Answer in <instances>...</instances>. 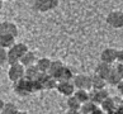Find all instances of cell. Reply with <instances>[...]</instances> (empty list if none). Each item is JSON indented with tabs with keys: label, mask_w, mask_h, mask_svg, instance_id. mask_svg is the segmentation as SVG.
I'll return each instance as SVG.
<instances>
[{
	"label": "cell",
	"mask_w": 123,
	"mask_h": 114,
	"mask_svg": "<svg viewBox=\"0 0 123 114\" xmlns=\"http://www.w3.org/2000/svg\"><path fill=\"white\" fill-rule=\"evenodd\" d=\"M1 48H3V47H1V46H0V49H1Z\"/></svg>",
	"instance_id": "34"
},
{
	"label": "cell",
	"mask_w": 123,
	"mask_h": 114,
	"mask_svg": "<svg viewBox=\"0 0 123 114\" xmlns=\"http://www.w3.org/2000/svg\"><path fill=\"white\" fill-rule=\"evenodd\" d=\"M117 61L119 63H123V49L117 51Z\"/></svg>",
	"instance_id": "26"
},
{
	"label": "cell",
	"mask_w": 123,
	"mask_h": 114,
	"mask_svg": "<svg viewBox=\"0 0 123 114\" xmlns=\"http://www.w3.org/2000/svg\"><path fill=\"white\" fill-rule=\"evenodd\" d=\"M109 96L108 91L105 89H100V90H93L92 93H90V100H92L93 103H95L97 105L99 104H102L104 100Z\"/></svg>",
	"instance_id": "9"
},
{
	"label": "cell",
	"mask_w": 123,
	"mask_h": 114,
	"mask_svg": "<svg viewBox=\"0 0 123 114\" xmlns=\"http://www.w3.org/2000/svg\"><path fill=\"white\" fill-rule=\"evenodd\" d=\"M100 107H102L103 110L105 112V113H108V114H112V113L117 109V108H116V102H114V99H113V98H109V96H108L105 100H104L102 104H100Z\"/></svg>",
	"instance_id": "15"
},
{
	"label": "cell",
	"mask_w": 123,
	"mask_h": 114,
	"mask_svg": "<svg viewBox=\"0 0 123 114\" xmlns=\"http://www.w3.org/2000/svg\"><path fill=\"white\" fill-rule=\"evenodd\" d=\"M62 66L63 65H62L61 61H52L51 62V66H49V70H48V74L51 75V76H55L58 71L61 70Z\"/></svg>",
	"instance_id": "23"
},
{
	"label": "cell",
	"mask_w": 123,
	"mask_h": 114,
	"mask_svg": "<svg viewBox=\"0 0 123 114\" xmlns=\"http://www.w3.org/2000/svg\"><path fill=\"white\" fill-rule=\"evenodd\" d=\"M98 105L95 103H93L92 100L86 102L84 104H81V108H80V113H84V114H92L94 112V109L97 108Z\"/></svg>",
	"instance_id": "21"
},
{
	"label": "cell",
	"mask_w": 123,
	"mask_h": 114,
	"mask_svg": "<svg viewBox=\"0 0 123 114\" xmlns=\"http://www.w3.org/2000/svg\"><path fill=\"white\" fill-rule=\"evenodd\" d=\"M113 67L109 65V63H105V62H100L99 65L97 66V68H95V74L99 75L100 77H104V79L107 80V77L109 76V74L112 72Z\"/></svg>",
	"instance_id": "12"
},
{
	"label": "cell",
	"mask_w": 123,
	"mask_h": 114,
	"mask_svg": "<svg viewBox=\"0 0 123 114\" xmlns=\"http://www.w3.org/2000/svg\"><path fill=\"white\" fill-rule=\"evenodd\" d=\"M18 108L15 104H13V103H5V107H4L3 109V114H18Z\"/></svg>",
	"instance_id": "24"
},
{
	"label": "cell",
	"mask_w": 123,
	"mask_h": 114,
	"mask_svg": "<svg viewBox=\"0 0 123 114\" xmlns=\"http://www.w3.org/2000/svg\"><path fill=\"white\" fill-rule=\"evenodd\" d=\"M100 60H102V62L112 65L113 62L117 61V51L114 48H105L100 54Z\"/></svg>",
	"instance_id": "10"
},
{
	"label": "cell",
	"mask_w": 123,
	"mask_h": 114,
	"mask_svg": "<svg viewBox=\"0 0 123 114\" xmlns=\"http://www.w3.org/2000/svg\"><path fill=\"white\" fill-rule=\"evenodd\" d=\"M56 89L58 90V93L62 94V95H65V96H72L75 93V85L74 83H71V81H60V83H57V86H56Z\"/></svg>",
	"instance_id": "7"
},
{
	"label": "cell",
	"mask_w": 123,
	"mask_h": 114,
	"mask_svg": "<svg viewBox=\"0 0 123 114\" xmlns=\"http://www.w3.org/2000/svg\"><path fill=\"white\" fill-rule=\"evenodd\" d=\"M66 114H80V110H72V109H69L66 112Z\"/></svg>",
	"instance_id": "30"
},
{
	"label": "cell",
	"mask_w": 123,
	"mask_h": 114,
	"mask_svg": "<svg viewBox=\"0 0 123 114\" xmlns=\"http://www.w3.org/2000/svg\"><path fill=\"white\" fill-rule=\"evenodd\" d=\"M74 85L76 89L90 90L92 89V76H88V75L74 76Z\"/></svg>",
	"instance_id": "5"
},
{
	"label": "cell",
	"mask_w": 123,
	"mask_h": 114,
	"mask_svg": "<svg viewBox=\"0 0 123 114\" xmlns=\"http://www.w3.org/2000/svg\"><path fill=\"white\" fill-rule=\"evenodd\" d=\"M122 103H123V102H122Z\"/></svg>",
	"instance_id": "38"
},
{
	"label": "cell",
	"mask_w": 123,
	"mask_h": 114,
	"mask_svg": "<svg viewBox=\"0 0 123 114\" xmlns=\"http://www.w3.org/2000/svg\"><path fill=\"white\" fill-rule=\"evenodd\" d=\"M107 80L104 77H100L99 75L95 74L94 76H92V89L94 90H100V89H105L107 85Z\"/></svg>",
	"instance_id": "13"
},
{
	"label": "cell",
	"mask_w": 123,
	"mask_h": 114,
	"mask_svg": "<svg viewBox=\"0 0 123 114\" xmlns=\"http://www.w3.org/2000/svg\"><path fill=\"white\" fill-rule=\"evenodd\" d=\"M117 89H118V91H119V93H121V94L123 95V80H122L121 83L117 85Z\"/></svg>",
	"instance_id": "29"
},
{
	"label": "cell",
	"mask_w": 123,
	"mask_h": 114,
	"mask_svg": "<svg viewBox=\"0 0 123 114\" xmlns=\"http://www.w3.org/2000/svg\"><path fill=\"white\" fill-rule=\"evenodd\" d=\"M116 70L118 71V74L121 75L122 80H123V63H118V66L116 67Z\"/></svg>",
	"instance_id": "27"
},
{
	"label": "cell",
	"mask_w": 123,
	"mask_h": 114,
	"mask_svg": "<svg viewBox=\"0 0 123 114\" xmlns=\"http://www.w3.org/2000/svg\"><path fill=\"white\" fill-rule=\"evenodd\" d=\"M0 9H1V3H0Z\"/></svg>",
	"instance_id": "33"
},
{
	"label": "cell",
	"mask_w": 123,
	"mask_h": 114,
	"mask_svg": "<svg viewBox=\"0 0 123 114\" xmlns=\"http://www.w3.org/2000/svg\"><path fill=\"white\" fill-rule=\"evenodd\" d=\"M18 114H28V113H25V112H18Z\"/></svg>",
	"instance_id": "32"
},
{
	"label": "cell",
	"mask_w": 123,
	"mask_h": 114,
	"mask_svg": "<svg viewBox=\"0 0 123 114\" xmlns=\"http://www.w3.org/2000/svg\"><path fill=\"white\" fill-rule=\"evenodd\" d=\"M4 107H5V103H4V100H1V99H0V112H3Z\"/></svg>",
	"instance_id": "31"
},
{
	"label": "cell",
	"mask_w": 123,
	"mask_h": 114,
	"mask_svg": "<svg viewBox=\"0 0 123 114\" xmlns=\"http://www.w3.org/2000/svg\"><path fill=\"white\" fill-rule=\"evenodd\" d=\"M107 23L113 28H123V12L114 10L107 17Z\"/></svg>",
	"instance_id": "4"
},
{
	"label": "cell",
	"mask_w": 123,
	"mask_h": 114,
	"mask_svg": "<svg viewBox=\"0 0 123 114\" xmlns=\"http://www.w3.org/2000/svg\"><path fill=\"white\" fill-rule=\"evenodd\" d=\"M92 114H105V112H104L102 108H98V107H97V108L94 109V112H93Z\"/></svg>",
	"instance_id": "28"
},
{
	"label": "cell",
	"mask_w": 123,
	"mask_h": 114,
	"mask_svg": "<svg viewBox=\"0 0 123 114\" xmlns=\"http://www.w3.org/2000/svg\"><path fill=\"white\" fill-rule=\"evenodd\" d=\"M15 44V37L13 36H9V34H5V36H0V46L3 48H12L13 46Z\"/></svg>",
	"instance_id": "16"
},
{
	"label": "cell",
	"mask_w": 123,
	"mask_h": 114,
	"mask_svg": "<svg viewBox=\"0 0 123 114\" xmlns=\"http://www.w3.org/2000/svg\"><path fill=\"white\" fill-rule=\"evenodd\" d=\"M67 107H69V109H72V110H80L81 103L77 100L75 95H72V96L67 98Z\"/></svg>",
	"instance_id": "22"
},
{
	"label": "cell",
	"mask_w": 123,
	"mask_h": 114,
	"mask_svg": "<svg viewBox=\"0 0 123 114\" xmlns=\"http://www.w3.org/2000/svg\"><path fill=\"white\" fill-rule=\"evenodd\" d=\"M39 74H41V72H39L38 67L36 66V65H32V66L25 67V77H27V79L36 80L39 76Z\"/></svg>",
	"instance_id": "19"
},
{
	"label": "cell",
	"mask_w": 123,
	"mask_h": 114,
	"mask_svg": "<svg viewBox=\"0 0 123 114\" xmlns=\"http://www.w3.org/2000/svg\"><path fill=\"white\" fill-rule=\"evenodd\" d=\"M24 76H25V67L20 62L15 63V65H10V67L8 70V77L10 81L15 83V81L23 79Z\"/></svg>",
	"instance_id": "3"
},
{
	"label": "cell",
	"mask_w": 123,
	"mask_h": 114,
	"mask_svg": "<svg viewBox=\"0 0 123 114\" xmlns=\"http://www.w3.org/2000/svg\"><path fill=\"white\" fill-rule=\"evenodd\" d=\"M28 52V47L24 43H15L12 48L8 49V63L15 65L20 62V58Z\"/></svg>",
	"instance_id": "1"
},
{
	"label": "cell",
	"mask_w": 123,
	"mask_h": 114,
	"mask_svg": "<svg viewBox=\"0 0 123 114\" xmlns=\"http://www.w3.org/2000/svg\"><path fill=\"white\" fill-rule=\"evenodd\" d=\"M80 114H84V113H80Z\"/></svg>",
	"instance_id": "36"
},
{
	"label": "cell",
	"mask_w": 123,
	"mask_h": 114,
	"mask_svg": "<svg viewBox=\"0 0 123 114\" xmlns=\"http://www.w3.org/2000/svg\"><path fill=\"white\" fill-rule=\"evenodd\" d=\"M122 81V77H121V75L118 74V71L116 70V67L112 70V72L109 74V76L107 77V83L108 84H111V85H114V86H117L118 84H119Z\"/></svg>",
	"instance_id": "20"
},
{
	"label": "cell",
	"mask_w": 123,
	"mask_h": 114,
	"mask_svg": "<svg viewBox=\"0 0 123 114\" xmlns=\"http://www.w3.org/2000/svg\"><path fill=\"white\" fill-rule=\"evenodd\" d=\"M0 23H1V22H0Z\"/></svg>",
	"instance_id": "37"
},
{
	"label": "cell",
	"mask_w": 123,
	"mask_h": 114,
	"mask_svg": "<svg viewBox=\"0 0 123 114\" xmlns=\"http://www.w3.org/2000/svg\"><path fill=\"white\" fill-rule=\"evenodd\" d=\"M8 62V51L5 48H1L0 49V66L5 65Z\"/></svg>",
	"instance_id": "25"
},
{
	"label": "cell",
	"mask_w": 123,
	"mask_h": 114,
	"mask_svg": "<svg viewBox=\"0 0 123 114\" xmlns=\"http://www.w3.org/2000/svg\"><path fill=\"white\" fill-rule=\"evenodd\" d=\"M58 5V0H36L34 9L38 12H48Z\"/></svg>",
	"instance_id": "6"
},
{
	"label": "cell",
	"mask_w": 123,
	"mask_h": 114,
	"mask_svg": "<svg viewBox=\"0 0 123 114\" xmlns=\"http://www.w3.org/2000/svg\"><path fill=\"white\" fill-rule=\"evenodd\" d=\"M0 114H3V113H1V112H0Z\"/></svg>",
	"instance_id": "35"
},
{
	"label": "cell",
	"mask_w": 123,
	"mask_h": 114,
	"mask_svg": "<svg viewBox=\"0 0 123 114\" xmlns=\"http://www.w3.org/2000/svg\"><path fill=\"white\" fill-rule=\"evenodd\" d=\"M13 36V37H17L18 36V28L14 23L12 22H1L0 23V36Z\"/></svg>",
	"instance_id": "8"
},
{
	"label": "cell",
	"mask_w": 123,
	"mask_h": 114,
	"mask_svg": "<svg viewBox=\"0 0 123 114\" xmlns=\"http://www.w3.org/2000/svg\"><path fill=\"white\" fill-rule=\"evenodd\" d=\"M14 91H15V94L19 95V96H27V95L34 93L33 86H32V80L27 79L24 76L23 79L15 81L14 83Z\"/></svg>",
	"instance_id": "2"
},
{
	"label": "cell",
	"mask_w": 123,
	"mask_h": 114,
	"mask_svg": "<svg viewBox=\"0 0 123 114\" xmlns=\"http://www.w3.org/2000/svg\"><path fill=\"white\" fill-rule=\"evenodd\" d=\"M53 77L58 81V83H60V81H71V79H74V74H72V71L69 67L62 66L61 70L58 71Z\"/></svg>",
	"instance_id": "11"
},
{
	"label": "cell",
	"mask_w": 123,
	"mask_h": 114,
	"mask_svg": "<svg viewBox=\"0 0 123 114\" xmlns=\"http://www.w3.org/2000/svg\"><path fill=\"white\" fill-rule=\"evenodd\" d=\"M74 95L77 98V100L81 103V104H84L86 102H89L90 100V93L88 90H83V89H76L75 90V93Z\"/></svg>",
	"instance_id": "18"
},
{
	"label": "cell",
	"mask_w": 123,
	"mask_h": 114,
	"mask_svg": "<svg viewBox=\"0 0 123 114\" xmlns=\"http://www.w3.org/2000/svg\"><path fill=\"white\" fill-rule=\"evenodd\" d=\"M36 62H37V57H36V54H34L33 52H31V51H28L23 57L20 58V63H22L24 67L36 65Z\"/></svg>",
	"instance_id": "14"
},
{
	"label": "cell",
	"mask_w": 123,
	"mask_h": 114,
	"mask_svg": "<svg viewBox=\"0 0 123 114\" xmlns=\"http://www.w3.org/2000/svg\"><path fill=\"white\" fill-rule=\"evenodd\" d=\"M51 60L47 57H42V58H38L37 62H36V66L38 67L39 72H48L49 70V66H51Z\"/></svg>",
	"instance_id": "17"
}]
</instances>
